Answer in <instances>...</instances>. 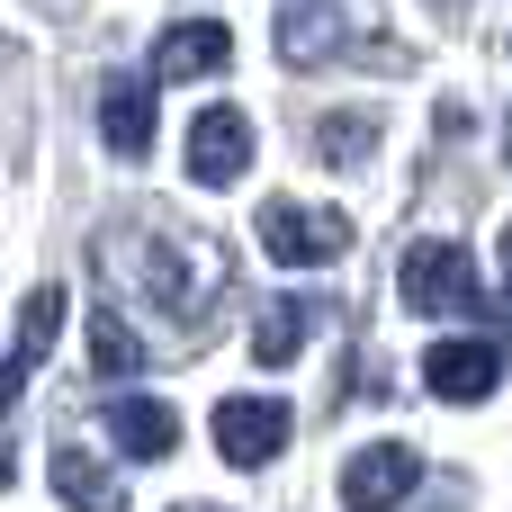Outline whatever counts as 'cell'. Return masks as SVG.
Segmentation results:
<instances>
[{"label": "cell", "instance_id": "obj_1", "mask_svg": "<svg viewBox=\"0 0 512 512\" xmlns=\"http://www.w3.org/2000/svg\"><path fill=\"white\" fill-rule=\"evenodd\" d=\"M225 288H234V261H225V243L207 234V225H153V252H144V297L171 315H207V306H225Z\"/></svg>", "mask_w": 512, "mask_h": 512}, {"label": "cell", "instance_id": "obj_2", "mask_svg": "<svg viewBox=\"0 0 512 512\" xmlns=\"http://www.w3.org/2000/svg\"><path fill=\"white\" fill-rule=\"evenodd\" d=\"M261 252L279 270H324L351 252V216L342 207H297V198H270L261 207Z\"/></svg>", "mask_w": 512, "mask_h": 512}, {"label": "cell", "instance_id": "obj_3", "mask_svg": "<svg viewBox=\"0 0 512 512\" xmlns=\"http://www.w3.org/2000/svg\"><path fill=\"white\" fill-rule=\"evenodd\" d=\"M477 306V261L450 234H423L405 252V315H468Z\"/></svg>", "mask_w": 512, "mask_h": 512}, {"label": "cell", "instance_id": "obj_4", "mask_svg": "<svg viewBox=\"0 0 512 512\" xmlns=\"http://www.w3.org/2000/svg\"><path fill=\"white\" fill-rule=\"evenodd\" d=\"M288 432H297V414H288L279 396H225V405H216V450H225L234 468L279 459V450H288Z\"/></svg>", "mask_w": 512, "mask_h": 512}, {"label": "cell", "instance_id": "obj_5", "mask_svg": "<svg viewBox=\"0 0 512 512\" xmlns=\"http://www.w3.org/2000/svg\"><path fill=\"white\" fill-rule=\"evenodd\" d=\"M243 162H252V117L243 108H198V126H189V180L198 189H234Z\"/></svg>", "mask_w": 512, "mask_h": 512}, {"label": "cell", "instance_id": "obj_6", "mask_svg": "<svg viewBox=\"0 0 512 512\" xmlns=\"http://www.w3.org/2000/svg\"><path fill=\"white\" fill-rule=\"evenodd\" d=\"M423 387H432L441 405H486V396L504 387V351H495V342H432Z\"/></svg>", "mask_w": 512, "mask_h": 512}, {"label": "cell", "instance_id": "obj_7", "mask_svg": "<svg viewBox=\"0 0 512 512\" xmlns=\"http://www.w3.org/2000/svg\"><path fill=\"white\" fill-rule=\"evenodd\" d=\"M414 486H423V450H405V441H369L342 468V504H405Z\"/></svg>", "mask_w": 512, "mask_h": 512}, {"label": "cell", "instance_id": "obj_8", "mask_svg": "<svg viewBox=\"0 0 512 512\" xmlns=\"http://www.w3.org/2000/svg\"><path fill=\"white\" fill-rule=\"evenodd\" d=\"M99 135H108L117 162H144V153H153V81L108 72V81H99Z\"/></svg>", "mask_w": 512, "mask_h": 512}, {"label": "cell", "instance_id": "obj_9", "mask_svg": "<svg viewBox=\"0 0 512 512\" xmlns=\"http://www.w3.org/2000/svg\"><path fill=\"white\" fill-rule=\"evenodd\" d=\"M108 441L126 459H171L180 450V414L162 396H108Z\"/></svg>", "mask_w": 512, "mask_h": 512}, {"label": "cell", "instance_id": "obj_10", "mask_svg": "<svg viewBox=\"0 0 512 512\" xmlns=\"http://www.w3.org/2000/svg\"><path fill=\"white\" fill-rule=\"evenodd\" d=\"M225 54H234V36H225L216 18H180V27H162L153 72H162V81H198V72H225Z\"/></svg>", "mask_w": 512, "mask_h": 512}, {"label": "cell", "instance_id": "obj_11", "mask_svg": "<svg viewBox=\"0 0 512 512\" xmlns=\"http://www.w3.org/2000/svg\"><path fill=\"white\" fill-rule=\"evenodd\" d=\"M306 333H315V297H270L261 324H252V360L261 369H288L306 351Z\"/></svg>", "mask_w": 512, "mask_h": 512}, {"label": "cell", "instance_id": "obj_12", "mask_svg": "<svg viewBox=\"0 0 512 512\" xmlns=\"http://www.w3.org/2000/svg\"><path fill=\"white\" fill-rule=\"evenodd\" d=\"M144 369V342L126 333L117 306H90V378H135Z\"/></svg>", "mask_w": 512, "mask_h": 512}, {"label": "cell", "instance_id": "obj_13", "mask_svg": "<svg viewBox=\"0 0 512 512\" xmlns=\"http://www.w3.org/2000/svg\"><path fill=\"white\" fill-rule=\"evenodd\" d=\"M54 495H63V504H126V486H117L108 468H90L81 441H54Z\"/></svg>", "mask_w": 512, "mask_h": 512}, {"label": "cell", "instance_id": "obj_14", "mask_svg": "<svg viewBox=\"0 0 512 512\" xmlns=\"http://www.w3.org/2000/svg\"><path fill=\"white\" fill-rule=\"evenodd\" d=\"M333 45H342V18H333V9H288V18H279V54H288V63H324Z\"/></svg>", "mask_w": 512, "mask_h": 512}, {"label": "cell", "instance_id": "obj_15", "mask_svg": "<svg viewBox=\"0 0 512 512\" xmlns=\"http://www.w3.org/2000/svg\"><path fill=\"white\" fill-rule=\"evenodd\" d=\"M54 333H63V288L45 279V288H27V306H18V360L36 369V360L54 351Z\"/></svg>", "mask_w": 512, "mask_h": 512}, {"label": "cell", "instance_id": "obj_16", "mask_svg": "<svg viewBox=\"0 0 512 512\" xmlns=\"http://www.w3.org/2000/svg\"><path fill=\"white\" fill-rule=\"evenodd\" d=\"M378 144V117H315V153L324 162H360Z\"/></svg>", "mask_w": 512, "mask_h": 512}, {"label": "cell", "instance_id": "obj_17", "mask_svg": "<svg viewBox=\"0 0 512 512\" xmlns=\"http://www.w3.org/2000/svg\"><path fill=\"white\" fill-rule=\"evenodd\" d=\"M18 387H27V360H0V405H18Z\"/></svg>", "mask_w": 512, "mask_h": 512}, {"label": "cell", "instance_id": "obj_18", "mask_svg": "<svg viewBox=\"0 0 512 512\" xmlns=\"http://www.w3.org/2000/svg\"><path fill=\"white\" fill-rule=\"evenodd\" d=\"M9 477H18V459H9V441H0V486H9Z\"/></svg>", "mask_w": 512, "mask_h": 512}, {"label": "cell", "instance_id": "obj_19", "mask_svg": "<svg viewBox=\"0 0 512 512\" xmlns=\"http://www.w3.org/2000/svg\"><path fill=\"white\" fill-rule=\"evenodd\" d=\"M504 279H512V225H504Z\"/></svg>", "mask_w": 512, "mask_h": 512}, {"label": "cell", "instance_id": "obj_20", "mask_svg": "<svg viewBox=\"0 0 512 512\" xmlns=\"http://www.w3.org/2000/svg\"><path fill=\"white\" fill-rule=\"evenodd\" d=\"M432 9H450V18H459V9H468V0H432Z\"/></svg>", "mask_w": 512, "mask_h": 512}, {"label": "cell", "instance_id": "obj_21", "mask_svg": "<svg viewBox=\"0 0 512 512\" xmlns=\"http://www.w3.org/2000/svg\"><path fill=\"white\" fill-rule=\"evenodd\" d=\"M504 162H512V117H504Z\"/></svg>", "mask_w": 512, "mask_h": 512}]
</instances>
